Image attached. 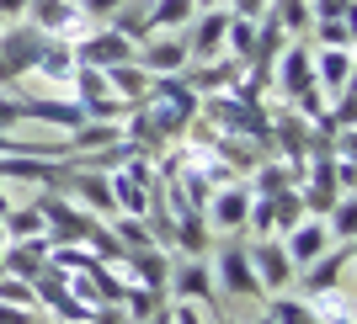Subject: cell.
<instances>
[{"instance_id":"6da1fadb","label":"cell","mask_w":357,"mask_h":324,"mask_svg":"<svg viewBox=\"0 0 357 324\" xmlns=\"http://www.w3.org/2000/svg\"><path fill=\"white\" fill-rule=\"evenodd\" d=\"M38 213H43V234L54 239V245H86V234L96 229V213H86V207L75 202L70 192H48L43 186V197H38Z\"/></svg>"},{"instance_id":"7a4b0ae2","label":"cell","mask_w":357,"mask_h":324,"mask_svg":"<svg viewBox=\"0 0 357 324\" xmlns=\"http://www.w3.org/2000/svg\"><path fill=\"white\" fill-rule=\"evenodd\" d=\"M213 282H219V293L224 298H267L261 293V282H256V266H251V250H245V239L240 234H229L213 250Z\"/></svg>"},{"instance_id":"3957f363","label":"cell","mask_w":357,"mask_h":324,"mask_svg":"<svg viewBox=\"0 0 357 324\" xmlns=\"http://www.w3.org/2000/svg\"><path fill=\"white\" fill-rule=\"evenodd\" d=\"M43 32L32 27L27 16H16V22H0V64L11 70V80H22V74L38 70V59H43Z\"/></svg>"},{"instance_id":"277c9868","label":"cell","mask_w":357,"mask_h":324,"mask_svg":"<svg viewBox=\"0 0 357 324\" xmlns=\"http://www.w3.org/2000/svg\"><path fill=\"white\" fill-rule=\"evenodd\" d=\"M70 86H75V102H80V112H86L91 122H123V112H128V106L118 102V90L107 86V74H102V70L75 64Z\"/></svg>"},{"instance_id":"5b68a950","label":"cell","mask_w":357,"mask_h":324,"mask_svg":"<svg viewBox=\"0 0 357 324\" xmlns=\"http://www.w3.org/2000/svg\"><path fill=\"white\" fill-rule=\"evenodd\" d=\"M347 277H352V245H331L326 255H314L310 266H298V271H294V293L298 298H314V293L342 287Z\"/></svg>"},{"instance_id":"8992f818","label":"cell","mask_w":357,"mask_h":324,"mask_svg":"<svg viewBox=\"0 0 357 324\" xmlns=\"http://www.w3.org/2000/svg\"><path fill=\"white\" fill-rule=\"evenodd\" d=\"M70 54H75V64L112 70V64H128V59H134V38H123L118 27H96V32L70 38Z\"/></svg>"},{"instance_id":"52a82bcc","label":"cell","mask_w":357,"mask_h":324,"mask_svg":"<svg viewBox=\"0 0 357 324\" xmlns=\"http://www.w3.org/2000/svg\"><path fill=\"white\" fill-rule=\"evenodd\" d=\"M310 86H314V48L294 38V43H288L283 54L272 59V90L294 102L298 90H310Z\"/></svg>"},{"instance_id":"ba28073f","label":"cell","mask_w":357,"mask_h":324,"mask_svg":"<svg viewBox=\"0 0 357 324\" xmlns=\"http://www.w3.org/2000/svg\"><path fill=\"white\" fill-rule=\"evenodd\" d=\"M245 213H251V192L245 181H229L203 202V218H208V234H240L245 229Z\"/></svg>"},{"instance_id":"9c48e42d","label":"cell","mask_w":357,"mask_h":324,"mask_svg":"<svg viewBox=\"0 0 357 324\" xmlns=\"http://www.w3.org/2000/svg\"><path fill=\"white\" fill-rule=\"evenodd\" d=\"M134 64L144 74H187V43L181 38H165V32H149V38H139L134 43Z\"/></svg>"},{"instance_id":"30bf717a","label":"cell","mask_w":357,"mask_h":324,"mask_svg":"<svg viewBox=\"0 0 357 324\" xmlns=\"http://www.w3.org/2000/svg\"><path fill=\"white\" fill-rule=\"evenodd\" d=\"M245 250H251V266H256L261 293H288V287H294V261H288L283 239H251Z\"/></svg>"},{"instance_id":"8fae6325","label":"cell","mask_w":357,"mask_h":324,"mask_svg":"<svg viewBox=\"0 0 357 324\" xmlns=\"http://www.w3.org/2000/svg\"><path fill=\"white\" fill-rule=\"evenodd\" d=\"M27 22L43 32V38H80V32H86L75 0H27Z\"/></svg>"},{"instance_id":"7c38bea8","label":"cell","mask_w":357,"mask_h":324,"mask_svg":"<svg viewBox=\"0 0 357 324\" xmlns=\"http://www.w3.org/2000/svg\"><path fill=\"white\" fill-rule=\"evenodd\" d=\"M165 287H171V298L176 303H213V271H208V261H192V255H181L176 261V271L165 277Z\"/></svg>"},{"instance_id":"4fadbf2b","label":"cell","mask_w":357,"mask_h":324,"mask_svg":"<svg viewBox=\"0 0 357 324\" xmlns=\"http://www.w3.org/2000/svg\"><path fill=\"white\" fill-rule=\"evenodd\" d=\"M64 192H70L75 202L86 207V213H96V218H118V197H112V181H107V170H75Z\"/></svg>"},{"instance_id":"5bb4252c","label":"cell","mask_w":357,"mask_h":324,"mask_svg":"<svg viewBox=\"0 0 357 324\" xmlns=\"http://www.w3.org/2000/svg\"><path fill=\"white\" fill-rule=\"evenodd\" d=\"M48 250H54V239L48 234H32V239H6L0 245V271H11V277H38L48 266Z\"/></svg>"},{"instance_id":"9a60e30c","label":"cell","mask_w":357,"mask_h":324,"mask_svg":"<svg viewBox=\"0 0 357 324\" xmlns=\"http://www.w3.org/2000/svg\"><path fill=\"white\" fill-rule=\"evenodd\" d=\"M16 102H22V122H54V128H64V133H75L86 122L80 102H64V96H22V90H16Z\"/></svg>"},{"instance_id":"2e32d148","label":"cell","mask_w":357,"mask_h":324,"mask_svg":"<svg viewBox=\"0 0 357 324\" xmlns=\"http://www.w3.org/2000/svg\"><path fill=\"white\" fill-rule=\"evenodd\" d=\"M224 32H229V11L224 6H208V11L192 22V38H187V59H219L224 54Z\"/></svg>"},{"instance_id":"e0dca14e","label":"cell","mask_w":357,"mask_h":324,"mask_svg":"<svg viewBox=\"0 0 357 324\" xmlns=\"http://www.w3.org/2000/svg\"><path fill=\"white\" fill-rule=\"evenodd\" d=\"M283 250H288V261H294V271H298V266H310L314 255H326V250H331L326 218H298L294 229L283 234Z\"/></svg>"},{"instance_id":"ac0fdd59","label":"cell","mask_w":357,"mask_h":324,"mask_svg":"<svg viewBox=\"0 0 357 324\" xmlns=\"http://www.w3.org/2000/svg\"><path fill=\"white\" fill-rule=\"evenodd\" d=\"M240 74H245V64L229 59V54H219V59H203L192 74H181V80H187L197 96H224V90H235Z\"/></svg>"},{"instance_id":"d6986e66","label":"cell","mask_w":357,"mask_h":324,"mask_svg":"<svg viewBox=\"0 0 357 324\" xmlns=\"http://www.w3.org/2000/svg\"><path fill=\"white\" fill-rule=\"evenodd\" d=\"M118 277L123 282H139V287H155V293H165V250H123L118 261Z\"/></svg>"},{"instance_id":"ffe728a7","label":"cell","mask_w":357,"mask_h":324,"mask_svg":"<svg viewBox=\"0 0 357 324\" xmlns=\"http://www.w3.org/2000/svg\"><path fill=\"white\" fill-rule=\"evenodd\" d=\"M314 86L326 96L352 90V48H314Z\"/></svg>"},{"instance_id":"44dd1931","label":"cell","mask_w":357,"mask_h":324,"mask_svg":"<svg viewBox=\"0 0 357 324\" xmlns=\"http://www.w3.org/2000/svg\"><path fill=\"white\" fill-rule=\"evenodd\" d=\"M102 74H107V86L118 90L123 106H139V102H144V90H149V80H155V74H144L134 59H128V64H112V70H102Z\"/></svg>"},{"instance_id":"7402d4cb","label":"cell","mask_w":357,"mask_h":324,"mask_svg":"<svg viewBox=\"0 0 357 324\" xmlns=\"http://www.w3.org/2000/svg\"><path fill=\"white\" fill-rule=\"evenodd\" d=\"M118 309H123V319H128V324H144V319H155V309H165V293H155V287H139V282H123Z\"/></svg>"},{"instance_id":"603a6c76","label":"cell","mask_w":357,"mask_h":324,"mask_svg":"<svg viewBox=\"0 0 357 324\" xmlns=\"http://www.w3.org/2000/svg\"><path fill=\"white\" fill-rule=\"evenodd\" d=\"M32 74H43V80H59V86H70V74H75L70 38H48V43H43V59H38V70H32Z\"/></svg>"},{"instance_id":"cb8c5ba5","label":"cell","mask_w":357,"mask_h":324,"mask_svg":"<svg viewBox=\"0 0 357 324\" xmlns=\"http://www.w3.org/2000/svg\"><path fill=\"white\" fill-rule=\"evenodd\" d=\"M314 309V319L320 324H352V293H347V282L342 287H331V293H314V298H304Z\"/></svg>"},{"instance_id":"d4e9b609","label":"cell","mask_w":357,"mask_h":324,"mask_svg":"<svg viewBox=\"0 0 357 324\" xmlns=\"http://www.w3.org/2000/svg\"><path fill=\"white\" fill-rule=\"evenodd\" d=\"M357 202H352V192H342L336 202L326 207V229H331V245H352V229H357Z\"/></svg>"},{"instance_id":"484cf974","label":"cell","mask_w":357,"mask_h":324,"mask_svg":"<svg viewBox=\"0 0 357 324\" xmlns=\"http://www.w3.org/2000/svg\"><path fill=\"white\" fill-rule=\"evenodd\" d=\"M314 48H352V16H314Z\"/></svg>"},{"instance_id":"4316f807","label":"cell","mask_w":357,"mask_h":324,"mask_svg":"<svg viewBox=\"0 0 357 324\" xmlns=\"http://www.w3.org/2000/svg\"><path fill=\"white\" fill-rule=\"evenodd\" d=\"M298 218H310V213H304V197H298V186H283V192L272 197V223H278V239H283Z\"/></svg>"},{"instance_id":"83f0119b","label":"cell","mask_w":357,"mask_h":324,"mask_svg":"<svg viewBox=\"0 0 357 324\" xmlns=\"http://www.w3.org/2000/svg\"><path fill=\"white\" fill-rule=\"evenodd\" d=\"M251 48H256V22L245 16H229V32H224V54L240 64H251Z\"/></svg>"},{"instance_id":"f1b7e54d","label":"cell","mask_w":357,"mask_h":324,"mask_svg":"<svg viewBox=\"0 0 357 324\" xmlns=\"http://www.w3.org/2000/svg\"><path fill=\"white\" fill-rule=\"evenodd\" d=\"M0 229H6V239H32V234H43V213H38V202L32 207H6Z\"/></svg>"},{"instance_id":"f546056e","label":"cell","mask_w":357,"mask_h":324,"mask_svg":"<svg viewBox=\"0 0 357 324\" xmlns=\"http://www.w3.org/2000/svg\"><path fill=\"white\" fill-rule=\"evenodd\" d=\"M267 11L283 22L288 38H304V32H310V22H314V16H310V0H272Z\"/></svg>"},{"instance_id":"4dcf8cb0","label":"cell","mask_w":357,"mask_h":324,"mask_svg":"<svg viewBox=\"0 0 357 324\" xmlns=\"http://www.w3.org/2000/svg\"><path fill=\"white\" fill-rule=\"evenodd\" d=\"M267 314H272V324H320L314 319V309L304 303V298H283V293H272V303H267Z\"/></svg>"},{"instance_id":"1f68e13d","label":"cell","mask_w":357,"mask_h":324,"mask_svg":"<svg viewBox=\"0 0 357 324\" xmlns=\"http://www.w3.org/2000/svg\"><path fill=\"white\" fill-rule=\"evenodd\" d=\"M86 250L96 255V261H107V266H118V261H123V239L112 234V229H107V223H96V229H91V234H86Z\"/></svg>"},{"instance_id":"d6a6232c","label":"cell","mask_w":357,"mask_h":324,"mask_svg":"<svg viewBox=\"0 0 357 324\" xmlns=\"http://www.w3.org/2000/svg\"><path fill=\"white\" fill-rule=\"evenodd\" d=\"M0 303H22V309H38V303H32V282H27V277H11V271H0Z\"/></svg>"},{"instance_id":"836d02e7","label":"cell","mask_w":357,"mask_h":324,"mask_svg":"<svg viewBox=\"0 0 357 324\" xmlns=\"http://www.w3.org/2000/svg\"><path fill=\"white\" fill-rule=\"evenodd\" d=\"M118 11H123V0H80V22H86V27H91V22H102V27H107Z\"/></svg>"},{"instance_id":"e575fe53","label":"cell","mask_w":357,"mask_h":324,"mask_svg":"<svg viewBox=\"0 0 357 324\" xmlns=\"http://www.w3.org/2000/svg\"><path fill=\"white\" fill-rule=\"evenodd\" d=\"M267 6H272V0H229L224 11H229V16H245V22H256V16H267Z\"/></svg>"},{"instance_id":"d590c367","label":"cell","mask_w":357,"mask_h":324,"mask_svg":"<svg viewBox=\"0 0 357 324\" xmlns=\"http://www.w3.org/2000/svg\"><path fill=\"white\" fill-rule=\"evenodd\" d=\"M310 16H352V0H310Z\"/></svg>"},{"instance_id":"8d00e7d4","label":"cell","mask_w":357,"mask_h":324,"mask_svg":"<svg viewBox=\"0 0 357 324\" xmlns=\"http://www.w3.org/2000/svg\"><path fill=\"white\" fill-rule=\"evenodd\" d=\"M0 324H38V314L22 303H0Z\"/></svg>"},{"instance_id":"74e56055","label":"cell","mask_w":357,"mask_h":324,"mask_svg":"<svg viewBox=\"0 0 357 324\" xmlns=\"http://www.w3.org/2000/svg\"><path fill=\"white\" fill-rule=\"evenodd\" d=\"M16 16H27V0H0V22H16Z\"/></svg>"},{"instance_id":"f35d334b","label":"cell","mask_w":357,"mask_h":324,"mask_svg":"<svg viewBox=\"0 0 357 324\" xmlns=\"http://www.w3.org/2000/svg\"><path fill=\"white\" fill-rule=\"evenodd\" d=\"M144 324H176V319H171V309H155V319H144Z\"/></svg>"},{"instance_id":"ab89813d","label":"cell","mask_w":357,"mask_h":324,"mask_svg":"<svg viewBox=\"0 0 357 324\" xmlns=\"http://www.w3.org/2000/svg\"><path fill=\"white\" fill-rule=\"evenodd\" d=\"M251 324H272V314H256V319H251Z\"/></svg>"},{"instance_id":"60d3db41","label":"cell","mask_w":357,"mask_h":324,"mask_svg":"<svg viewBox=\"0 0 357 324\" xmlns=\"http://www.w3.org/2000/svg\"><path fill=\"white\" fill-rule=\"evenodd\" d=\"M6 207H11V202H6V192H0V218H6Z\"/></svg>"},{"instance_id":"b9f144b4","label":"cell","mask_w":357,"mask_h":324,"mask_svg":"<svg viewBox=\"0 0 357 324\" xmlns=\"http://www.w3.org/2000/svg\"><path fill=\"white\" fill-rule=\"evenodd\" d=\"M0 245H6V229H0Z\"/></svg>"},{"instance_id":"7bdbcfd3","label":"cell","mask_w":357,"mask_h":324,"mask_svg":"<svg viewBox=\"0 0 357 324\" xmlns=\"http://www.w3.org/2000/svg\"><path fill=\"white\" fill-rule=\"evenodd\" d=\"M213 6H219V0H213ZM224 6H229V0H224Z\"/></svg>"}]
</instances>
